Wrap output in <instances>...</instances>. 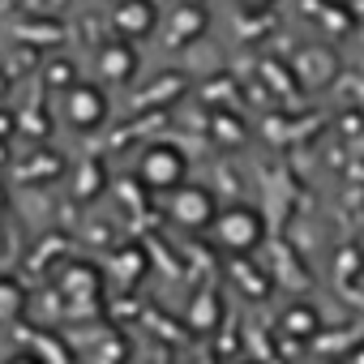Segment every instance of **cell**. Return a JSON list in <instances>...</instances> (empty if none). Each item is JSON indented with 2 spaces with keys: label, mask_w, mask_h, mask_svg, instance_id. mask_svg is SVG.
<instances>
[{
  "label": "cell",
  "mask_w": 364,
  "mask_h": 364,
  "mask_svg": "<svg viewBox=\"0 0 364 364\" xmlns=\"http://www.w3.org/2000/svg\"><path fill=\"white\" fill-rule=\"evenodd\" d=\"M210 236H215V245L223 249V253H232V257H249V253H257L262 245H266V219L253 210V206H228V210H215V219H210Z\"/></svg>",
  "instance_id": "obj_1"
},
{
  "label": "cell",
  "mask_w": 364,
  "mask_h": 364,
  "mask_svg": "<svg viewBox=\"0 0 364 364\" xmlns=\"http://www.w3.org/2000/svg\"><path fill=\"white\" fill-rule=\"evenodd\" d=\"M137 180H141L150 193H171L176 185H185V180H189V159H185V150L171 146V141L146 146L141 159H137Z\"/></svg>",
  "instance_id": "obj_2"
},
{
  "label": "cell",
  "mask_w": 364,
  "mask_h": 364,
  "mask_svg": "<svg viewBox=\"0 0 364 364\" xmlns=\"http://www.w3.org/2000/svg\"><path fill=\"white\" fill-rule=\"evenodd\" d=\"M167 206H171V219H176L180 228H189V232L210 228V219H215V210H219L215 193H210V189H202V185H189V180L171 189Z\"/></svg>",
  "instance_id": "obj_3"
},
{
  "label": "cell",
  "mask_w": 364,
  "mask_h": 364,
  "mask_svg": "<svg viewBox=\"0 0 364 364\" xmlns=\"http://www.w3.org/2000/svg\"><path fill=\"white\" fill-rule=\"evenodd\" d=\"M65 95V120L73 129H99L107 120V95L103 86H90V82H73Z\"/></svg>",
  "instance_id": "obj_4"
},
{
  "label": "cell",
  "mask_w": 364,
  "mask_h": 364,
  "mask_svg": "<svg viewBox=\"0 0 364 364\" xmlns=\"http://www.w3.org/2000/svg\"><path fill=\"white\" fill-rule=\"evenodd\" d=\"M112 26H116V39H124V43L146 39V35L159 26V9H154V0H116V9H112Z\"/></svg>",
  "instance_id": "obj_5"
},
{
  "label": "cell",
  "mask_w": 364,
  "mask_h": 364,
  "mask_svg": "<svg viewBox=\"0 0 364 364\" xmlns=\"http://www.w3.org/2000/svg\"><path fill=\"white\" fill-rule=\"evenodd\" d=\"M291 73L309 86V90H321L338 77V56L330 48H304L300 60H291Z\"/></svg>",
  "instance_id": "obj_6"
},
{
  "label": "cell",
  "mask_w": 364,
  "mask_h": 364,
  "mask_svg": "<svg viewBox=\"0 0 364 364\" xmlns=\"http://www.w3.org/2000/svg\"><path fill=\"white\" fill-rule=\"evenodd\" d=\"M99 73H103V82H112V86L133 82V73H137V48L124 43V39L103 43V48H99Z\"/></svg>",
  "instance_id": "obj_7"
},
{
  "label": "cell",
  "mask_w": 364,
  "mask_h": 364,
  "mask_svg": "<svg viewBox=\"0 0 364 364\" xmlns=\"http://www.w3.org/2000/svg\"><path fill=\"white\" fill-rule=\"evenodd\" d=\"M60 291L69 296V300H99V291H103V279H99V270L95 266H86V262H73L65 274H60Z\"/></svg>",
  "instance_id": "obj_8"
},
{
  "label": "cell",
  "mask_w": 364,
  "mask_h": 364,
  "mask_svg": "<svg viewBox=\"0 0 364 364\" xmlns=\"http://www.w3.org/2000/svg\"><path fill=\"white\" fill-rule=\"evenodd\" d=\"M210 26V14L202 5H185V9H176L171 22H167V39L171 43H189V39H202Z\"/></svg>",
  "instance_id": "obj_9"
},
{
  "label": "cell",
  "mask_w": 364,
  "mask_h": 364,
  "mask_svg": "<svg viewBox=\"0 0 364 364\" xmlns=\"http://www.w3.org/2000/svg\"><path fill=\"white\" fill-rule=\"evenodd\" d=\"M279 326H283V334H291V338H317V334H321V317H317V309L304 304V300L287 304L283 317H279Z\"/></svg>",
  "instance_id": "obj_10"
},
{
  "label": "cell",
  "mask_w": 364,
  "mask_h": 364,
  "mask_svg": "<svg viewBox=\"0 0 364 364\" xmlns=\"http://www.w3.org/2000/svg\"><path fill=\"white\" fill-rule=\"evenodd\" d=\"M210 137H215L219 146H245V141H249V124H245L240 112L219 107V112H210Z\"/></svg>",
  "instance_id": "obj_11"
},
{
  "label": "cell",
  "mask_w": 364,
  "mask_h": 364,
  "mask_svg": "<svg viewBox=\"0 0 364 364\" xmlns=\"http://www.w3.org/2000/svg\"><path fill=\"white\" fill-rule=\"evenodd\" d=\"M103 189H107V167L99 159L82 163L77 176H73V198L77 202H95V198H103Z\"/></svg>",
  "instance_id": "obj_12"
},
{
  "label": "cell",
  "mask_w": 364,
  "mask_h": 364,
  "mask_svg": "<svg viewBox=\"0 0 364 364\" xmlns=\"http://www.w3.org/2000/svg\"><path fill=\"white\" fill-rule=\"evenodd\" d=\"M60 167H65V159H60V154L39 150L35 159H26V163H22V180H31V185H43V180H56V176H60Z\"/></svg>",
  "instance_id": "obj_13"
},
{
  "label": "cell",
  "mask_w": 364,
  "mask_h": 364,
  "mask_svg": "<svg viewBox=\"0 0 364 364\" xmlns=\"http://www.w3.org/2000/svg\"><path fill=\"white\" fill-rule=\"evenodd\" d=\"M22 309H26V291H22V283L9 279V274H0V321L22 317Z\"/></svg>",
  "instance_id": "obj_14"
},
{
  "label": "cell",
  "mask_w": 364,
  "mask_h": 364,
  "mask_svg": "<svg viewBox=\"0 0 364 364\" xmlns=\"http://www.w3.org/2000/svg\"><path fill=\"white\" fill-rule=\"evenodd\" d=\"M236 82L232 77H215V82H206L202 86V99L210 103V112H219V107H232V99H236Z\"/></svg>",
  "instance_id": "obj_15"
},
{
  "label": "cell",
  "mask_w": 364,
  "mask_h": 364,
  "mask_svg": "<svg viewBox=\"0 0 364 364\" xmlns=\"http://www.w3.org/2000/svg\"><path fill=\"white\" fill-rule=\"evenodd\" d=\"M189 321H193L198 330H210V326L219 321V304H215V296H198V304L189 309Z\"/></svg>",
  "instance_id": "obj_16"
},
{
  "label": "cell",
  "mask_w": 364,
  "mask_h": 364,
  "mask_svg": "<svg viewBox=\"0 0 364 364\" xmlns=\"http://www.w3.org/2000/svg\"><path fill=\"white\" fill-rule=\"evenodd\" d=\"M43 77H48V86H56V90H69V86L77 82V73H73V65H69V60H52Z\"/></svg>",
  "instance_id": "obj_17"
},
{
  "label": "cell",
  "mask_w": 364,
  "mask_h": 364,
  "mask_svg": "<svg viewBox=\"0 0 364 364\" xmlns=\"http://www.w3.org/2000/svg\"><path fill=\"white\" fill-rule=\"evenodd\" d=\"M334 262H338V283L347 287V283L355 279V270H360V253H355V245H343Z\"/></svg>",
  "instance_id": "obj_18"
},
{
  "label": "cell",
  "mask_w": 364,
  "mask_h": 364,
  "mask_svg": "<svg viewBox=\"0 0 364 364\" xmlns=\"http://www.w3.org/2000/svg\"><path fill=\"white\" fill-rule=\"evenodd\" d=\"M236 5H240L245 14H270V9H274V0H236Z\"/></svg>",
  "instance_id": "obj_19"
},
{
  "label": "cell",
  "mask_w": 364,
  "mask_h": 364,
  "mask_svg": "<svg viewBox=\"0 0 364 364\" xmlns=\"http://www.w3.org/2000/svg\"><path fill=\"white\" fill-rule=\"evenodd\" d=\"M5 364H43V360H39L35 351H18V355H9Z\"/></svg>",
  "instance_id": "obj_20"
}]
</instances>
